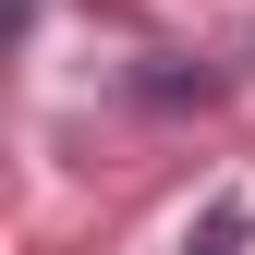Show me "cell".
<instances>
[{
	"instance_id": "6da1fadb",
	"label": "cell",
	"mask_w": 255,
	"mask_h": 255,
	"mask_svg": "<svg viewBox=\"0 0 255 255\" xmlns=\"http://www.w3.org/2000/svg\"><path fill=\"white\" fill-rule=\"evenodd\" d=\"M243 243H255V207L243 195H207V219L182 231V255H243Z\"/></svg>"
}]
</instances>
